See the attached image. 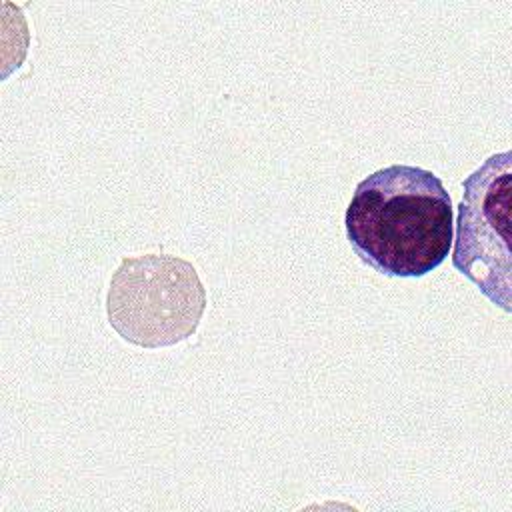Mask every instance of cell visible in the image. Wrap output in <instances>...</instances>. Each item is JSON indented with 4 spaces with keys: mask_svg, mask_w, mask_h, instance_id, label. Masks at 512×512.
<instances>
[{
    "mask_svg": "<svg viewBox=\"0 0 512 512\" xmlns=\"http://www.w3.org/2000/svg\"><path fill=\"white\" fill-rule=\"evenodd\" d=\"M206 310L196 268L174 254L126 256L110 278L106 314L130 344L162 348L192 336Z\"/></svg>",
    "mask_w": 512,
    "mask_h": 512,
    "instance_id": "7a4b0ae2",
    "label": "cell"
},
{
    "mask_svg": "<svg viewBox=\"0 0 512 512\" xmlns=\"http://www.w3.org/2000/svg\"><path fill=\"white\" fill-rule=\"evenodd\" d=\"M452 264L480 292L512 310V152L488 156L462 180Z\"/></svg>",
    "mask_w": 512,
    "mask_h": 512,
    "instance_id": "3957f363",
    "label": "cell"
},
{
    "mask_svg": "<svg viewBox=\"0 0 512 512\" xmlns=\"http://www.w3.org/2000/svg\"><path fill=\"white\" fill-rule=\"evenodd\" d=\"M344 224L366 266L392 278H418L446 260L454 206L434 172L392 164L358 182Z\"/></svg>",
    "mask_w": 512,
    "mask_h": 512,
    "instance_id": "6da1fadb",
    "label": "cell"
}]
</instances>
